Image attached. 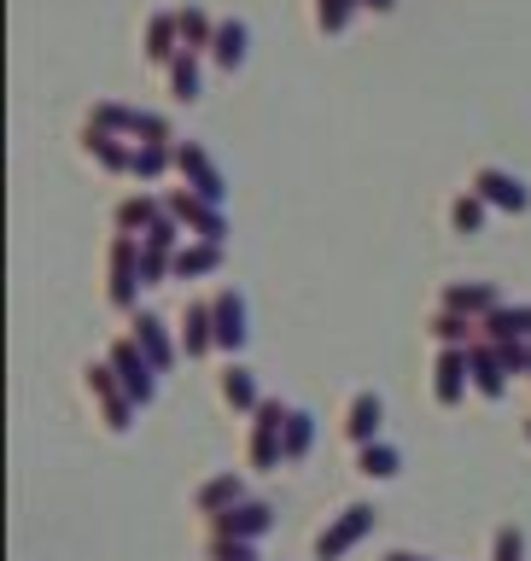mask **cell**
Segmentation results:
<instances>
[{
	"instance_id": "7",
	"label": "cell",
	"mask_w": 531,
	"mask_h": 561,
	"mask_svg": "<svg viewBox=\"0 0 531 561\" xmlns=\"http://www.w3.org/2000/svg\"><path fill=\"white\" fill-rule=\"evenodd\" d=\"M164 210H170L175 222H182V234H193V240H228L222 205H210V199H199V193L175 187V193H164Z\"/></svg>"
},
{
	"instance_id": "19",
	"label": "cell",
	"mask_w": 531,
	"mask_h": 561,
	"mask_svg": "<svg viewBox=\"0 0 531 561\" xmlns=\"http://www.w3.org/2000/svg\"><path fill=\"white\" fill-rule=\"evenodd\" d=\"M438 305H450V310H462V316H485L503 305V293H497V280H450L445 293H438Z\"/></svg>"
},
{
	"instance_id": "3",
	"label": "cell",
	"mask_w": 531,
	"mask_h": 561,
	"mask_svg": "<svg viewBox=\"0 0 531 561\" xmlns=\"http://www.w3.org/2000/svg\"><path fill=\"white\" fill-rule=\"evenodd\" d=\"M287 410L292 403H280V398H263L252 415H245V468H257V473H275L280 468V427H287Z\"/></svg>"
},
{
	"instance_id": "10",
	"label": "cell",
	"mask_w": 531,
	"mask_h": 561,
	"mask_svg": "<svg viewBox=\"0 0 531 561\" xmlns=\"http://www.w3.org/2000/svg\"><path fill=\"white\" fill-rule=\"evenodd\" d=\"M380 421H385L380 392H350V398L339 403V438H345L350 450H357V445H374V438H380Z\"/></svg>"
},
{
	"instance_id": "5",
	"label": "cell",
	"mask_w": 531,
	"mask_h": 561,
	"mask_svg": "<svg viewBox=\"0 0 531 561\" xmlns=\"http://www.w3.org/2000/svg\"><path fill=\"white\" fill-rule=\"evenodd\" d=\"M105 363H112V375L123 380V392H129L140 410L158 398V368H152V357L135 345V333H117V340H105Z\"/></svg>"
},
{
	"instance_id": "25",
	"label": "cell",
	"mask_w": 531,
	"mask_h": 561,
	"mask_svg": "<svg viewBox=\"0 0 531 561\" xmlns=\"http://www.w3.org/2000/svg\"><path fill=\"white\" fill-rule=\"evenodd\" d=\"M158 217H164V205L147 199V193H129V199L112 205V234H135V240H140Z\"/></svg>"
},
{
	"instance_id": "22",
	"label": "cell",
	"mask_w": 531,
	"mask_h": 561,
	"mask_svg": "<svg viewBox=\"0 0 531 561\" xmlns=\"http://www.w3.org/2000/svg\"><path fill=\"white\" fill-rule=\"evenodd\" d=\"M427 333L432 345H473L480 340V316H462V310H450V305H438L432 316H427Z\"/></svg>"
},
{
	"instance_id": "31",
	"label": "cell",
	"mask_w": 531,
	"mask_h": 561,
	"mask_svg": "<svg viewBox=\"0 0 531 561\" xmlns=\"http://www.w3.org/2000/svg\"><path fill=\"white\" fill-rule=\"evenodd\" d=\"M199 556H205V561H257V543H252V538L205 533V538H199Z\"/></svg>"
},
{
	"instance_id": "4",
	"label": "cell",
	"mask_w": 531,
	"mask_h": 561,
	"mask_svg": "<svg viewBox=\"0 0 531 561\" xmlns=\"http://www.w3.org/2000/svg\"><path fill=\"white\" fill-rule=\"evenodd\" d=\"M140 287H147V280H140V240L135 234H112L105 240V305L129 310Z\"/></svg>"
},
{
	"instance_id": "32",
	"label": "cell",
	"mask_w": 531,
	"mask_h": 561,
	"mask_svg": "<svg viewBox=\"0 0 531 561\" xmlns=\"http://www.w3.org/2000/svg\"><path fill=\"white\" fill-rule=\"evenodd\" d=\"M485 561H526V533H520L515 520L490 533V556H485Z\"/></svg>"
},
{
	"instance_id": "27",
	"label": "cell",
	"mask_w": 531,
	"mask_h": 561,
	"mask_svg": "<svg viewBox=\"0 0 531 561\" xmlns=\"http://www.w3.org/2000/svg\"><path fill=\"white\" fill-rule=\"evenodd\" d=\"M485 217H490V205L480 199L473 187H462V193H450V205H445V222H450V234H462V240H473L485 228Z\"/></svg>"
},
{
	"instance_id": "9",
	"label": "cell",
	"mask_w": 531,
	"mask_h": 561,
	"mask_svg": "<svg viewBox=\"0 0 531 561\" xmlns=\"http://www.w3.org/2000/svg\"><path fill=\"white\" fill-rule=\"evenodd\" d=\"M275 526V508L263 503V497H240V503H228L222 515H210L205 520V533H222V538H263Z\"/></svg>"
},
{
	"instance_id": "16",
	"label": "cell",
	"mask_w": 531,
	"mask_h": 561,
	"mask_svg": "<svg viewBox=\"0 0 531 561\" xmlns=\"http://www.w3.org/2000/svg\"><path fill=\"white\" fill-rule=\"evenodd\" d=\"M175 53H182V18H175V12H152L147 30H140V59H147L152 70H164Z\"/></svg>"
},
{
	"instance_id": "12",
	"label": "cell",
	"mask_w": 531,
	"mask_h": 561,
	"mask_svg": "<svg viewBox=\"0 0 531 561\" xmlns=\"http://www.w3.org/2000/svg\"><path fill=\"white\" fill-rule=\"evenodd\" d=\"M467 380H473V392H480L485 403H497L515 375H508V363H503L497 345H490V340H473V345H467Z\"/></svg>"
},
{
	"instance_id": "14",
	"label": "cell",
	"mask_w": 531,
	"mask_h": 561,
	"mask_svg": "<svg viewBox=\"0 0 531 561\" xmlns=\"http://www.w3.org/2000/svg\"><path fill=\"white\" fill-rule=\"evenodd\" d=\"M175 340H182V357L199 363L217 351V328H210V298H187L182 316H175Z\"/></svg>"
},
{
	"instance_id": "33",
	"label": "cell",
	"mask_w": 531,
	"mask_h": 561,
	"mask_svg": "<svg viewBox=\"0 0 531 561\" xmlns=\"http://www.w3.org/2000/svg\"><path fill=\"white\" fill-rule=\"evenodd\" d=\"M380 561H432V556H420V550H385Z\"/></svg>"
},
{
	"instance_id": "21",
	"label": "cell",
	"mask_w": 531,
	"mask_h": 561,
	"mask_svg": "<svg viewBox=\"0 0 531 561\" xmlns=\"http://www.w3.org/2000/svg\"><path fill=\"white\" fill-rule=\"evenodd\" d=\"M310 450H315V415L292 403V410H287V427H280V468L310 462Z\"/></svg>"
},
{
	"instance_id": "36",
	"label": "cell",
	"mask_w": 531,
	"mask_h": 561,
	"mask_svg": "<svg viewBox=\"0 0 531 561\" xmlns=\"http://www.w3.org/2000/svg\"><path fill=\"white\" fill-rule=\"evenodd\" d=\"M526 380H531V363H526Z\"/></svg>"
},
{
	"instance_id": "20",
	"label": "cell",
	"mask_w": 531,
	"mask_h": 561,
	"mask_svg": "<svg viewBox=\"0 0 531 561\" xmlns=\"http://www.w3.org/2000/svg\"><path fill=\"white\" fill-rule=\"evenodd\" d=\"M129 333H135V345L152 357V368H158V375H164V368H170L175 357H182V340H170V328L158 322V316H135V322H129Z\"/></svg>"
},
{
	"instance_id": "17",
	"label": "cell",
	"mask_w": 531,
	"mask_h": 561,
	"mask_svg": "<svg viewBox=\"0 0 531 561\" xmlns=\"http://www.w3.org/2000/svg\"><path fill=\"white\" fill-rule=\"evenodd\" d=\"M240 497H245V480H240L234 468H222V473H210V480L193 485L187 508H193L199 520H210V515H222V508H228V503H240Z\"/></svg>"
},
{
	"instance_id": "8",
	"label": "cell",
	"mask_w": 531,
	"mask_h": 561,
	"mask_svg": "<svg viewBox=\"0 0 531 561\" xmlns=\"http://www.w3.org/2000/svg\"><path fill=\"white\" fill-rule=\"evenodd\" d=\"M175 175L187 182V193H199V199H210V205H222V199H228L222 170L210 164V152L199 147V140H175Z\"/></svg>"
},
{
	"instance_id": "18",
	"label": "cell",
	"mask_w": 531,
	"mask_h": 561,
	"mask_svg": "<svg viewBox=\"0 0 531 561\" xmlns=\"http://www.w3.org/2000/svg\"><path fill=\"white\" fill-rule=\"evenodd\" d=\"M350 473L368 485H392L403 473V450L385 445V438H374V445H357V456H350Z\"/></svg>"
},
{
	"instance_id": "24",
	"label": "cell",
	"mask_w": 531,
	"mask_h": 561,
	"mask_svg": "<svg viewBox=\"0 0 531 561\" xmlns=\"http://www.w3.org/2000/svg\"><path fill=\"white\" fill-rule=\"evenodd\" d=\"M245 42H252V30H245L240 18H217V35H210V65H217V70H240L245 65Z\"/></svg>"
},
{
	"instance_id": "34",
	"label": "cell",
	"mask_w": 531,
	"mask_h": 561,
	"mask_svg": "<svg viewBox=\"0 0 531 561\" xmlns=\"http://www.w3.org/2000/svg\"><path fill=\"white\" fill-rule=\"evenodd\" d=\"M357 7H362V12H392L397 0H357Z\"/></svg>"
},
{
	"instance_id": "30",
	"label": "cell",
	"mask_w": 531,
	"mask_h": 561,
	"mask_svg": "<svg viewBox=\"0 0 531 561\" xmlns=\"http://www.w3.org/2000/svg\"><path fill=\"white\" fill-rule=\"evenodd\" d=\"M175 18H182V47H187V53H210L217 18H210L205 7H175Z\"/></svg>"
},
{
	"instance_id": "15",
	"label": "cell",
	"mask_w": 531,
	"mask_h": 561,
	"mask_svg": "<svg viewBox=\"0 0 531 561\" xmlns=\"http://www.w3.org/2000/svg\"><path fill=\"white\" fill-rule=\"evenodd\" d=\"M217 403H222V415H234V421H245L263 403V392H257V375L252 368H240V363H228V368H217Z\"/></svg>"
},
{
	"instance_id": "11",
	"label": "cell",
	"mask_w": 531,
	"mask_h": 561,
	"mask_svg": "<svg viewBox=\"0 0 531 561\" xmlns=\"http://www.w3.org/2000/svg\"><path fill=\"white\" fill-rule=\"evenodd\" d=\"M467 345H438L432 357V403L438 410H455V403L467 398Z\"/></svg>"
},
{
	"instance_id": "6",
	"label": "cell",
	"mask_w": 531,
	"mask_h": 561,
	"mask_svg": "<svg viewBox=\"0 0 531 561\" xmlns=\"http://www.w3.org/2000/svg\"><path fill=\"white\" fill-rule=\"evenodd\" d=\"M467 187L480 193L490 210H503V217H520V210H531V187L520 182L515 170H503V164H473V170H467Z\"/></svg>"
},
{
	"instance_id": "28",
	"label": "cell",
	"mask_w": 531,
	"mask_h": 561,
	"mask_svg": "<svg viewBox=\"0 0 531 561\" xmlns=\"http://www.w3.org/2000/svg\"><path fill=\"white\" fill-rule=\"evenodd\" d=\"M164 88H170V100H182V105H193L199 100V53H175V59L164 65Z\"/></svg>"
},
{
	"instance_id": "13",
	"label": "cell",
	"mask_w": 531,
	"mask_h": 561,
	"mask_svg": "<svg viewBox=\"0 0 531 561\" xmlns=\"http://www.w3.org/2000/svg\"><path fill=\"white\" fill-rule=\"evenodd\" d=\"M210 328H217V351L222 357H234V351L245 345V298L234 293V287H217L210 293Z\"/></svg>"
},
{
	"instance_id": "35",
	"label": "cell",
	"mask_w": 531,
	"mask_h": 561,
	"mask_svg": "<svg viewBox=\"0 0 531 561\" xmlns=\"http://www.w3.org/2000/svg\"><path fill=\"white\" fill-rule=\"evenodd\" d=\"M520 438H526V445H531V415H520Z\"/></svg>"
},
{
	"instance_id": "23",
	"label": "cell",
	"mask_w": 531,
	"mask_h": 561,
	"mask_svg": "<svg viewBox=\"0 0 531 561\" xmlns=\"http://www.w3.org/2000/svg\"><path fill=\"white\" fill-rule=\"evenodd\" d=\"M480 340L490 345H515V340H531V305H497L480 322Z\"/></svg>"
},
{
	"instance_id": "1",
	"label": "cell",
	"mask_w": 531,
	"mask_h": 561,
	"mask_svg": "<svg viewBox=\"0 0 531 561\" xmlns=\"http://www.w3.org/2000/svg\"><path fill=\"white\" fill-rule=\"evenodd\" d=\"M77 386H82V403L94 410V421H100V427L112 433V438H123V433L135 427L140 403H135L129 392H123V380L112 375V363H105V357H100V363L88 357V363L77 368Z\"/></svg>"
},
{
	"instance_id": "26",
	"label": "cell",
	"mask_w": 531,
	"mask_h": 561,
	"mask_svg": "<svg viewBox=\"0 0 531 561\" xmlns=\"http://www.w3.org/2000/svg\"><path fill=\"white\" fill-rule=\"evenodd\" d=\"M222 270V240H187L175 252V280H199V275H217Z\"/></svg>"
},
{
	"instance_id": "2",
	"label": "cell",
	"mask_w": 531,
	"mask_h": 561,
	"mask_svg": "<svg viewBox=\"0 0 531 561\" xmlns=\"http://www.w3.org/2000/svg\"><path fill=\"white\" fill-rule=\"evenodd\" d=\"M374 520H380L374 503H345L339 515H327V526L310 538V561H345L368 533H374Z\"/></svg>"
},
{
	"instance_id": "29",
	"label": "cell",
	"mask_w": 531,
	"mask_h": 561,
	"mask_svg": "<svg viewBox=\"0 0 531 561\" xmlns=\"http://www.w3.org/2000/svg\"><path fill=\"white\" fill-rule=\"evenodd\" d=\"M357 12H362L357 0H310V24H315V35H327V42H333V35H345Z\"/></svg>"
}]
</instances>
